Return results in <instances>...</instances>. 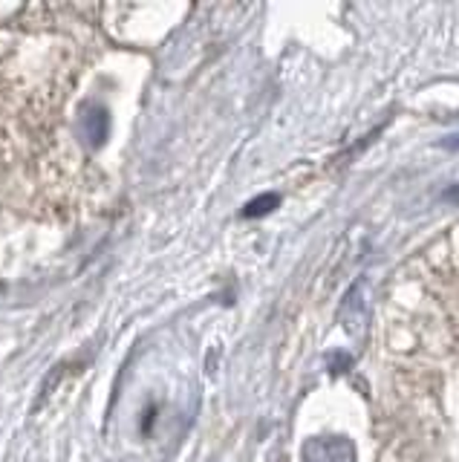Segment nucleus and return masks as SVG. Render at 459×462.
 Returning <instances> with one entry per match:
<instances>
[{
    "label": "nucleus",
    "mask_w": 459,
    "mask_h": 462,
    "mask_svg": "<svg viewBox=\"0 0 459 462\" xmlns=\"http://www.w3.org/2000/svg\"><path fill=\"white\" fill-rule=\"evenodd\" d=\"M300 462H355V445L347 437H312L304 442Z\"/></svg>",
    "instance_id": "obj_1"
},
{
    "label": "nucleus",
    "mask_w": 459,
    "mask_h": 462,
    "mask_svg": "<svg viewBox=\"0 0 459 462\" xmlns=\"http://www.w3.org/2000/svg\"><path fill=\"white\" fill-rule=\"evenodd\" d=\"M362 292H364V283L358 281L341 303V324L347 332H353V336H358L367 324V303H364Z\"/></svg>",
    "instance_id": "obj_2"
},
{
    "label": "nucleus",
    "mask_w": 459,
    "mask_h": 462,
    "mask_svg": "<svg viewBox=\"0 0 459 462\" xmlns=\"http://www.w3.org/2000/svg\"><path fill=\"white\" fill-rule=\"evenodd\" d=\"M278 202H280L278 194H263V197L252 199L249 206L243 208V217H246V220H254V217H263V214H269V211H275Z\"/></svg>",
    "instance_id": "obj_4"
},
{
    "label": "nucleus",
    "mask_w": 459,
    "mask_h": 462,
    "mask_svg": "<svg viewBox=\"0 0 459 462\" xmlns=\"http://www.w3.org/2000/svg\"><path fill=\"white\" fill-rule=\"evenodd\" d=\"M84 136H87L90 148H102V144H105V139H107V113L102 107L84 113Z\"/></svg>",
    "instance_id": "obj_3"
}]
</instances>
